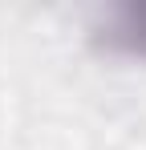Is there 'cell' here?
<instances>
[{"label":"cell","instance_id":"6da1fadb","mask_svg":"<svg viewBox=\"0 0 146 150\" xmlns=\"http://www.w3.org/2000/svg\"><path fill=\"white\" fill-rule=\"evenodd\" d=\"M114 41H122L126 49L146 53V8H122L118 25H114Z\"/></svg>","mask_w":146,"mask_h":150}]
</instances>
